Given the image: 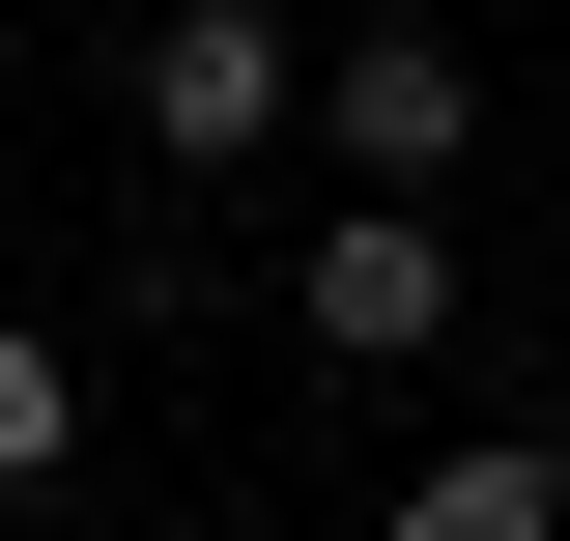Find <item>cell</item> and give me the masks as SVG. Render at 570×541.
<instances>
[{"label":"cell","mask_w":570,"mask_h":541,"mask_svg":"<svg viewBox=\"0 0 570 541\" xmlns=\"http://www.w3.org/2000/svg\"><path fill=\"white\" fill-rule=\"evenodd\" d=\"M456 314H485V285H456V228H428V200H343L314 257H285V342H314V371H428Z\"/></svg>","instance_id":"cell-1"},{"label":"cell","mask_w":570,"mask_h":541,"mask_svg":"<svg viewBox=\"0 0 570 541\" xmlns=\"http://www.w3.org/2000/svg\"><path fill=\"white\" fill-rule=\"evenodd\" d=\"M142 142H171V200H200V171L314 142V58H285L257 0H171V29H142Z\"/></svg>","instance_id":"cell-2"},{"label":"cell","mask_w":570,"mask_h":541,"mask_svg":"<svg viewBox=\"0 0 570 541\" xmlns=\"http://www.w3.org/2000/svg\"><path fill=\"white\" fill-rule=\"evenodd\" d=\"M314 142H343V200H456V142H485V86L428 58V29H343V58H314Z\"/></svg>","instance_id":"cell-3"},{"label":"cell","mask_w":570,"mask_h":541,"mask_svg":"<svg viewBox=\"0 0 570 541\" xmlns=\"http://www.w3.org/2000/svg\"><path fill=\"white\" fill-rule=\"evenodd\" d=\"M371 541H570V456H542V427H485V456H428Z\"/></svg>","instance_id":"cell-4"},{"label":"cell","mask_w":570,"mask_h":541,"mask_svg":"<svg viewBox=\"0 0 570 541\" xmlns=\"http://www.w3.org/2000/svg\"><path fill=\"white\" fill-rule=\"evenodd\" d=\"M58 456H86V342H58V314H0V513H29Z\"/></svg>","instance_id":"cell-5"}]
</instances>
